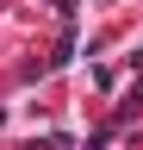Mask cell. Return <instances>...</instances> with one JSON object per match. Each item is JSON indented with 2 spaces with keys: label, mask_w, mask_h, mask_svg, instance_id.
I'll list each match as a JSON object with an SVG mask.
<instances>
[]
</instances>
